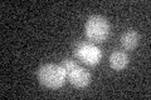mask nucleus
I'll return each mask as SVG.
<instances>
[{
    "label": "nucleus",
    "mask_w": 151,
    "mask_h": 100,
    "mask_svg": "<svg viewBox=\"0 0 151 100\" xmlns=\"http://www.w3.org/2000/svg\"><path fill=\"white\" fill-rule=\"evenodd\" d=\"M37 78L43 87L49 89L62 88L65 83V79H67L60 64H53V63L42 65L37 71Z\"/></svg>",
    "instance_id": "obj_1"
},
{
    "label": "nucleus",
    "mask_w": 151,
    "mask_h": 100,
    "mask_svg": "<svg viewBox=\"0 0 151 100\" xmlns=\"http://www.w3.org/2000/svg\"><path fill=\"white\" fill-rule=\"evenodd\" d=\"M111 26L108 20L102 15H92L84 25L86 36L93 43H102L110 36Z\"/></svg>",
    "instance_id": "obj_2"
},
{
    "label": "nucleus",
    "mask_w": 151,
    "mask_h": 100,
    "mask_svg": "<svg viewBox=\"0 0 151 100\" xmlns=\"http://www.w3.org/2000/svg\"><path fill=\"white\" fill-rule=\"evenodd\" d=\"M63 68L67 80L76 88H86L91 83V74L88 71L79 66L73 59H64L60 63Z\"/></svg>",
    "instance_id": "obj_3"
},
{
    "label": "nucleus",
    "mask_w": 151,
    "mask_h": 100,
    "mask_svg": "<svg viewBox=\"0 0 151 100\" xmlns=\"http://www.w3.org/2000/svg\"><path fill=\"white\" fill-rule=\"evenodd\" d=\"M74 56L87 65H96L102 59V51L92 43H78L74 48Z\"/></svg>",
    "instance_id": "obj_4"
},
{
    "label": "nucleus",
    "mask_w": 151,
    "mask_h": 100,
    "mask_svg": "<svg viewBox=\"0 0 151 100\" xmlns=\"http://www.w3.org/2000/svg\"><path fill=\"white\" fill-rule=\"evenodd\" d=\"M140 43V35L139 33H136L135 30H129L122 34L121 36V45L126 50H132L139 45Z\"/></svg>",
    "instance_id": "obj_5"
},
{
    "label": "nucleus",
    "mask_w": 151,
    "mask_h": 100,
    "mask_svg": "<svg viewBox=\"0 0 151 100\" xmlns=\"http://www.w3.org/2000/svg\"><path fill=\"white\" fill-rule=\"evenodd\" d=\"M129 64V55L124 51H113L110 55V65L115 70L125 69Z\"/></svg>",
    "instance_id": "obj_6"
}]
</instances>
